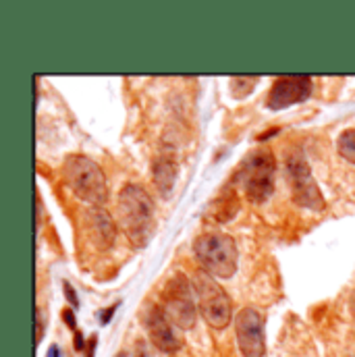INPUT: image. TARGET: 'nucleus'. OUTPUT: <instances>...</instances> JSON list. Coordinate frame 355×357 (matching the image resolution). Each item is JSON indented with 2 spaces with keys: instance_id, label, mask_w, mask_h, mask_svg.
<instances>
[{
  "instance_id": "f257e3e1",
  "label": "nucleus",
  "mask_w": 355,
  "mask_h": 357,
  "mask_svg": "<svg viewBox=\"0 0 355 357\" xmlns=\"http://www.w3.org/2000/svg\"><path fill=\"white\" fill-rule=\"evenodd\" d=\"M116 216L127 239L135 248H146L154 231V202L142 185L127 183L121 189Z\"/></svg>"
},
{
  "instance_id": "f03ea898",
  "label": "nucleus",
  "mask_w": 355,
  "mask_h": 357,
  "mask_svg": "<svg viewBox=\"0 0 355 357\" xmlns=\"http://www.w3.org/2000/svg\"><path fill=\"white\" fill-rule=\"evenodd\" d=\"M63 177L67 187L91 208H102L108 202V185L106 175L98 162L84 154L67 156L63 165Z\"/></svg>"
},
{
  "instance_id": "7ed1b4c3",
  "label": "nucleus",
  "mask_w": 355,
  "mask_h": 357,
  "mask_svg": "<svg viewBox=\"0 0 355 357\" xmlns=\"http://www.w3.org/2000/svg\"><path fill=\"white\" fill-rule=\"evenodd\" d=\"M191 287L199 305L202 318L216 331H222L231 324L233 318V307L227 291L216 282L212 274L206 270H195L191 276Z\"/></svg>"
},
{
  "instance_id": "20e7f679",
  "label": "nucleus",
  "mask_w": 355,
  "mask_h": 357,
  "mask_svg": "<svg viewBox=\"0 0 355 357\" xmlns=\"http://www.w3.org/2000/svg\"><path fill=\"white\" fill-rule=\"evenodd\" d=\"M193 252L202 270L218 278H231L237 272V243L225 233H206L193 241Z\"/></svg>"
},
{
  "instance_id": "39448f33",
  "label": "nucleus",
  "mask_w": 355,
  "mask_h": 357,
  "mask_svg": "<svg viewBox=\"0 0 355 357\" xmlns=\"http://www.w3.org/2000/svg\"><path fill=\"white\" fill-rule=\"evenodd\" d=\"M274 177H276V160L270 150H254L241 165L239 183L250 202L264 204L274 191Z\"/></svg>"
},
{
  "instance_id": "423d86ee",
  "label": "nucleus",
  "mask_w": 355,
  "mask_h": 357,
  "mask_svg": "<svg viewBox=\"0 0 355 357\" xmlns=\"http://www.w3.org/2000/svg\"><path fill=\"white\" fill-rule=\"evenodd\" d=\"M163 310L173 322V326H179L181 331L193 328L197 312L193 301V287L185 274L177 272L167 280L163 289Z\"/></svg>"
},
{
  "instance_id": "0eeeda50",
  "label": "nucleus",
  "mask_w": 355,
  "mask_h": 357,
  "mask_svg": "<svg viewBox=\"0 0 355 357\" xmlns=\"http://www.w3.org/2000/svg\"><path fill=\"white\" fill-rule=\"evenodd\" d=\"M287 177L291 181V193H293V202L297 206H303V208L316 210V212L324 210V206H326L324 195L312 177V169L301 150H293L287 156Z\"/></svg>"
},
{
  "instance_id": "6e6552de",
  "label": "nucleus",
  "mask_w": 355,
  "mask_h": 357,
  "mask_svg": "<svg viewBox=\"0 0 355 357\" xmlns=\"http://www.w3.org/2000/svg\"><path fill=\"white\" fill-rule=\"evenodd\" d=\"M237 345L243 357H262L266 354L264 318L254 307H243L235 318Z\"/></svg>"
},
{
  "instance_id": "1a4fd4ad",
  "label": "nucleus",
  "mask_w": 355,
  "mask_h": 357,
  "mask_svg": "<svg viewBox=\"0 0 355 357\" xmlns=\"http://www.w3.org/2000/svg\"><path fill=\"white\" fill-rule=\"evenodd\" d=\"M312 93V79L308 75H285L274 82L268 93V108L282 110L295 104H301Z\"/></svg>"
},
{
  "instance_id": "9d476101",
  "label": "nucleus",
  "mask_w": 355,
  "mask_h": 357,
  "mask_svg": "<svg viewBox=\"0 0 355 357\" xmlns=\"http://www.w3.org/2000/svg\"><path fill=\"white\" fill-rule=\"evenodd\" d=\"M144 326L150 335V341L156 349L165 354H175L181 347V341L173 331V322L165 314L163 305H150L144 314Z\"/></svg>"
},
{
  "instance_id": "9b49d317",
  "label": "nucleus",
  "mask_w": 355,
  "mask_h": 357,
  "mask_svg": "<svg viewBox=\"0 0 355 357\" xmlns=\"http://www.w3.org/2000/svg\"><path fill=\"white\" fill-rule=\"evenodd\" d=\"M84 231L86 239L98 250L106 252L112 248L116 237V227L110 218V214L104 208H89L84 214Z\"/></svg>"
},
{
  "instance_id": "f8f14e48",
  "label": "nucleus",
  "mask_w": 355,
  "mask_h": 357,
  "mask_svg": "<svg viewBox=\"0 0 355 357\" xmlns=\"http://www.w3.org/2000/svg\"><path fill=\"white\" fill-rule=\"evenodd\" d=\"M179 175V165L177 160L173 158V154H160L154 162V183L158 187V191L169 197L173 187H175V181Z\"/></svg>"
},
{
  "instance_id": "ddd939ff",
  "label": "nucleus",
  "mask_w": 355,
  "mask_h": 357,
  "mask_svg": "<svg viewBox=\"0 0 355 357\" xmlns=\"http://www.w3.org/2000/svg\"><path fill=\"white\" fill-rule=\"evenodd\" d=\"M337 150L347 162L355 165V129H347L341 133V137L337 142Z\"/></svg>"
},
{
  "instance_id": "4468645a",
  "label": "nucleus",
  "mask_w": 355,
  "mask_h": 357,
  "mask_svg": "<svg viewBox=\"0 0 355 357\" xmlns=\"http://www.w3.org/2000/svg\"><path fill=\"white\" fill-rule=\"evenodd\" d=\"M131 357H154V354H152V349H150V345L146 341H137Z\"/></svg>"
},
{
  "instance_id": "2eb2a0df",
  "label": "nucleus",
  "mask_w": 355,
  "mask_h": 357,
  "mask_svg": "<svg viewBox=\"0 0 355 357\" xmlns=\"http://www.w3.org/2000/svg\"><path fill=\"white\" fill-rule=\"evenodd\" d=\"M36 320H38V343L42 341V337H44V312L38 307V312H36Z\"/></svg>"
},
{
  "instance_id": "dca6fc26",
  "label": "nucleus",
  "mask_w": 355,
  "mask_h": 357,
  "mask_svg": "<svg viewBox=\"0 0 355 357\" xmlns=\"http://www.w3.org/2000/svg\"><path fill=\"white\" fill-rule=\"evenodd\" d=\"M65 295L69 297V301H71V305L73 307H77V295H75V291H73V287H71V282H65Z\"/></svg>"
},
{
  "instance_id": "f3484780",
  "label": "nucleus",
  "mask_w": 355,
  "mask_h": 357,
  "mask_svg": "<svg viewBox=\"0 0 355 357\" xmlns=\"http://www.w3.org/2000/svg\"><path fill=\"white\" fill-rule=\"evenodd\" d=\"M63 318H65V322L75 331V318H73V312H71V310H65V312H63Z\"/></svg>"
},
{
  "instance_id": "a211bd4d",
  "label": "nucleus",
  "mask_w": 355,
  "mask_h": 357,
  "mask_svg": "<svg viewBox=\"0 0 355 357\" xmlns=\"http://www.w3.org/2000/svg\"><path fill=\"white\" fill-rule=\"evenodd\" d=\"M116 307H119V303H116V305H112V307H108L106 312H102V314H100V318H102V322H104V324L110 320V316L114 314V310H116Z\"/></svg>"
},
{
  "instance_id": "6ab92c4d",
  "label": "nucleus",
  "mask_w": 355,
  "mask_h": 357,
  "mask_svg": "<svg viewBox=\"0 0 355 357\" xmlns=\"http://www.w3.org/2000/svg\"><path fill=\"white\" fill-rule=\"evenodd\" d=\"M75 347H77L80 351L86 347V343H84V339H82V335H80V333H75Z\"/></svg>"
},
{
  "instance_id": "aec40b11",
  "label": "nucleus",
  "mask_w": 355,
  "mask_h": 357,
  "mask_svg": "<svg viewBox=\"0 0 355 357\" xmlns=\"http://www.w3.org/2000/svg\"><path fill=\"white\" fill-rule=\"evenodd\" d=\"M46 357H61V351H59V347L56 345H52L50 349H48V356Z\"/></svg>"
},
{
  "instance_id": "412c9836",
  "label": "nucleus",
  "mask_w": 355,
  "mask_h": 357,
  "mask_svg": "<svg viewBox=\"0 0 355 357\" xmlns=\"http://www.w3.org/2000/svg\"><path fill=\"white\" fill-rule=\"evenodd\" d=\"M93 347H96V337H91V341H89L88 357H93Z\"/></svg>"
},
{
  "instance_id": "4be33fe9",
  "label": "nucleus",
  "mask_w": 355,
  "mask_h": 357,
  "mask_svg": "<svg viewBox=\"0 0 355 357\" xmlns=\"http://www.w3.org/2000/svg\"><path fill=\"white\" fill-rule=\"evenodd\" d=\"M116 357H127V354H119V356Z\"/></svg>"
}]
</instances>
